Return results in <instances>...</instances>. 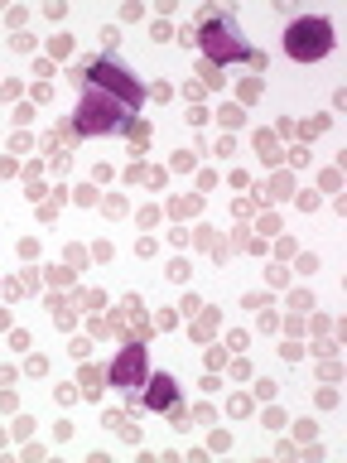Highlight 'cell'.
<instances>
[{
  "mask_svg": "<svg viewBox=\"0 0 347 463\" xmlns=\"http://www.w3.org/2000/svg\"><path fill=\"white\" fill-rule=\"evenodd\" d=\"M198 49L212 58V63H241V58H251V49H246L241 29L222 20V14H212V20H202L198 29Z\"/></svg>",
  "mask_w": 347,
  "mask_h": 463,
  "instance_id": "obj_3",
  "label": "cell"
},
{
  "mask_svg": "<svg viewBox=\"0 0 347 463\" xmlns=\"http://www.w3.org/2000/svg\"><path fill=\"white\" fill-rule=\"evenodd\" d=\"M285 53L295 63H318V58L333 53V24L324 14H309V20H295L285 29Z\"/></svg>",
  "mask_w": 347,
  "mask_h": 463,
  "instance_id": "obj_2",
  "label": "cell"
},
{
  "mask_svg": "<svg viewBox=\"0 0 347 463\" xmlns=\"http://www.w3.org/2000/svg\"><path fill=\"white\" fill-rule=\"evenodd\" d=\"M82 72H87V82H92V87L111 92V97L121 101V107H130V111H136L140 101H145V87H140L136 78H130V72H126L121 63H111V58H92V63H87Z\"/></svg>",
  "mask_w": 347,
  "mask_h": 463,
  "instance_id": "obj_4",
  "label": "cell"
},
{
  "mask_svg": "<svg viewBox=\"0 0 347 463\" xmlns=\"http://www.w3.org/2000/svg\"><path fill=\"white\" fill-rule=\"evenodd\" d=\"M78 130L82 136H107V130H121L130 121V107H121L111 92H101V87H87V97L78 101Z\"/></svg>",
  "mask_w": 347,
  "mask_h": 463,
  "instance_id": "obj_1",
  "label": "cell"
},
{
  "mask_svg": "<svg viewBox=\"0 0 347 463\" xmlns=\"http://www.w3.org/2000/svg\"><path fill=\"white\" fill-rule=\"evenodd\" d=\"M111 386L116 391H140L145 386V347L130 343L121 357L111 362Z\"/></svg>",
  "mask_w": 347,
  "mask_h": 463,
  "instance_id": "obj_5",
  "label": "cell"
},
{
  "mask_svg": "<svg viewBox=\"0 0 347 463\" xmlns=\"http://www.w3.org/2000/svg\"><path fill=\"white\" fill-rule=\"evenodd\" d=\"M145 386H150V391H145V405H150V411H169V405L179 401L174 376H164V372H159V376H145Z\"/></svg>",
  "mask_w": 347,
  "mask_h": 463,
  "instance_id": "obj_6",
  "label": "cell"
}]
</instances>
